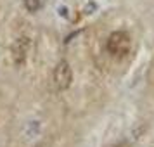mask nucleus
<instances>
[{"label": "nucleus", "instance_id": "39448f33", "mask_svg": "<svg viewBox=\"0 0 154 147\" xmlns=\"http://www.w3.org/2000/svg\"><path fill=\"white\" fill-rule=\"evenodd\" d=\"M36 147H50V144H47V142H42V144H38Z\"/></svg>", "mask_w": 154, "mask_h": 147}, {"label": "nucleus", "instance_id": "f03ea898", "mask_svg": "<svg viewBox=\"0 0 154 147\" xmlns=\"http://www.w3.org/2000/svg\"><path fill=\"white\" fill-rule=\"evenodd\" d=\"M52 80H54V85H56L57 90H68L69 88L71 81H73V71H71V66L68 61L57 63Z\"/></svg>", "mask_w": 154, "mask_h": 147}, {"label": "nucleus", "instance_id": "20e7f679", "mask_svg": "<svg viewBox=\"0 0 154 147\" xmlns=\"http://www.w3.org/2000/svg\"><path fill=\"white\" fill-rule=\"evenodd\" d=\"M24 7L28 12H38L43 7V0H24Z\"/></svg>", "mask_w": 154, "mask_h": 147}, {"label": "nucleus", "instance_id": "f257e3e1", "mask_svg": "<svg viewBox=\"0 0 154 147\" xmlns=\"http://www.w3.org/2000/svg\"><path fill=\"white\" fill-rule=\"evenodd\" d=\"M106 49L114 57H125L132 50V36L126 31H114L107 38Z\"/></svg>", "mask_w": 154, "mask_h": 147}, {"label": "nucleus", "instance_id": "7ed1b4c3", "mask_svg": "<svg viewBox=\"0 0 154 147\" xmlns=\"http://www.w3.org/2000/svg\"><path fill=\"white\" fill-rule=\"evenodd\" d=\"M28 50H29V38L26 36H21L17 38L12 45V59L17 66H23L26 57H28Z\"/></svg>", "mask_w": 154, "mask_h": 147}]
</instances>
